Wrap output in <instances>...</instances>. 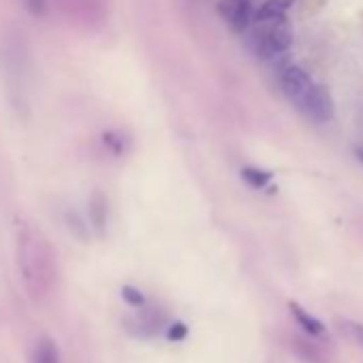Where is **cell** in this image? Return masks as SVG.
<instances>
[{
  "label": "cell",
  "instance_id": "obj_1",
  "mask_svg": "<svg viewBox=\"0 0 363 363\" xmlns=\"http://www.w3.org/2000/svg\"><path fill=\"white\" fill-rule=\"evenodd\" d=\"M18 269L33 301H43L56 284V261L48 240L28 223L18 225Z\"/></svg>",
  "mask_w": 363,
  "mask_h": 363
},
{
  "label": "cell",
  "instance_id": "obj_2",
  "mask_svg": "<svg viewBox=\"0 0 363 363\" xmlns=\"http://www.w3.org/2000/svg\"><path fill=\"white\" fill-rule=\"evenodd\" d=\"M30 43L18 26H9L0 35V69L5 73L11 103L18 111L28 109L26 79L30 75Z\"/></svg>",
  "mask_w": 363,
  "mask_h": 363
},
{
  "label": "cell",
  "instance_id": "obj_3",
  "mask_svg": "<svg viewBox=\"0 0 363 363\" xmlns=\"http://www.w3.org/2000/svg\"><path fill=\"white\" fill-rule=\"evenodd\" d=\"M299 107L303 109V113L316 122V124H325V122H331L333 120V113H335V105H333V96L329 92L327 86L323 84H314L310 88V92L306 94V99L299 103Z\"/></svg>",
  "mask_w": 363,
  "mask_h": 363
},
{
  "label": "cell",
  "instance_id": "obj_4",
  "mask_svg": "<svg viewBox=\"0 0 363 363\" xmlns=\"http://www.w3.org/2000/svg\"><path fill=\"white\" fill-rule=\"evenodd\" d=\"M291 45H293V33L286 24L280 22V24L261 33V37L257 39L255 52L261 58H274V56L284 54Z\"/></svg>",
  "mask_w": 363,
  "mask_h": 363
},
{
  "label": "cell",
  "instance_id": "obj_5",
  "mask_svg": "<svg viewBox=\"0 0 363 363\" xmlns=\"http://www.w3.org/2000/svg\"><path fill=\"white\" fill-rule=\"evenodd\" d=\"M312 86H314V84H312L310 75H308L301 67H297V65H289V67L280 73V88H282V92H284L291 101H295L297 105L306 99V94L310 92Z\"/></svg>",
  "mask_w": 363,
  "mask_h": 363
},
{
  "label": "cell",
  "instance_id": "obj_6",
  "mask_svg": "<svg viewBox=\"0 0 363 363\" xmlns=\"http://www.w3.org/2000/svg\"><path fill=\"white\" fill-rule=\"evenodd\" d=\"M218 16L229 22V26L235 33H242L248 28L250 20H255L252 0H220L218 3Z\"/></svg>",
  "mask_w": 363,
  "mask_h": 363
},
{
  "label": "cell",
  "instance_id": "obj_7",
  "mask_svg": "<svg viewBox=\"0 0 363 363\" xmlns=\"http://www.w3.org/2000/svg\"><path fill=\"white\" fill-rule=\"evenodd\" d=\"M162 320H164V316L143 310V312H139V314H135L130 318H124V329L128 333L137 335V337H150V335L158 333Z\"/></svg>",
  "mask_w": 363,
  "mask_h": 363
},
{
  "label": "cell",
  "instance_id": "obj_8",
  "mask_svg": "<svg viewBox=\"0 0 363 363\" xmlns=\"http://www.w3.org/2000/svg\"><path fill=\"white\" fill-rule=\"evenodd\" d=\"M90 223L94 227V231L99 235H105L107 229V216H109V208H107V199L101 191H94L90 197Z\"/></svg>",
  "mask_w": 363,
  "mask_h": 363
},
{
  "label": "cell",
  "instance_id": "obj_9",
  "mask_svg": "<svg viewBox=\"0 0 363 363\" xmlns=\"http://www.w3.org/2000/svg\"><path fill=\"white\" fill-rule=\"evenodd\" d=\"M295 0H265V3L255 11V22H269L276 18H282L284 11L293 7Z\"/></svg>",
  "mask_w": 363,
  "mask_h": 363
},
{
  "label": "cell",
  "instance_id": "obj_10",
  "mask_svg": "<svg viewBox=\"0 0 363 363\" xmlns=\"http://www.w3.org/2000/svg\"><path fill=\"white\" fill-rule=\"evenodd\" d=\"M289 310H291V314L295 316V320L299 323V327H301L306 333H310V335H320V333L325 331L323 323H320L318 318H314L310 312H306L297 301H289Z\"/></svg>",
  "mask_w": 363,
  "mask_h": 363
},
{
  "label": "cell",
  "instance_id": "obj_11",
  "mask_svg": "<svg viewBox=\"0 0 363 363\" xmlns=\"http://www.w3.org/2000/svg\"><path fill=\"white\" fill-rule=\"evenodd\" d=\"M35 363H60V350L52 337H43L35 348Z\"/></svg>",
  "mask_w": 363,
  "mask_h": 363
},
{
  "label": "cell",
  "instance_id": "obj_12",
  "mask_svg": "<svg viewBox=\"0 0 363 363\" xmlns=\"http://www.w3.org/2000/svg\"><path fill=\"white\" fill-rule=\"evenodd\" d=\"M242 177L246 179V184L252 189H263L267 182L272 179V171L265 169H257V167H244L242 169Z\"/></svg>",
  "mask_w": 363,
  "mask_h": 363
},
{
  "label": "cell",
  "instance_id": "obj_13",
  "mask_svg": "<svg viewBox=\"0 0 363 363\" xmlns=\"http://www.w3.org/2000/svg\"><path fill=\"white\" fill-rule=\"evenodd\" d=\"M65 220H67V227H69V231H71V235L75 240H79V242L90 240V231H88V227L84 225V220H82V216L77 212H67Z\"/></svg>",
  "mask_w": 363,
  "mask_h": 363
},
{
  "label": "cell",
  "instance_id": "obj_14",
  "mask_svg": "<svg viewBox=\"0 0 363 363\" xmlns=\"http://www.w3.org/2000/svg\"><path fill=\"white\" fill-rule=\"evenodd\" d=\"M120 295H122V299H124L130 308H143V303H145V295H143L137 286L124 284V286L120 289Z\"/></svg>",
  "mask_w": 363,
  "mask_h": 363
},
{
  "label": "cell",
  "instance_id": "obj_15",
  "mask_svg": "<svg viewBox=\"0 0 363 363\" xmlns=\"http://www.w3.org/2000/svg\"><path fill=\"white\" fill-rule=\"evenodd\" d=\"M103 145H105L109 152H113V154H122V152H124V139H122V135L116 133V130L103 133Z\"/></svg>",
  "mask_w": 363,
  "mask_h": 363
},
{
  "label": "cell",
  "instance_id": "obj_16",
  "mask_svg": "<svg viewBox=\"0 0 363 363\" xmlns=\"http://www.w3.org/2000/svg\"><path fill=\"white\" fill-rule=\"evenodd\" d=\"M186 335H189V327H186L184 323H182V320L171 323L169 329H167V337H169L171 342H182V340H186Z\"/></svg>",
  "mask_w": 363,
  "mask_h": 363
},
{
  "label": "cell",
  "instance_id": "obj_17",
  "mask_svg": "<svg viewBox=\"0 0 363 363\" xmlns=\"http://www.w3.org/2000/svg\"><path fill=\"white\" fill-rule=\"evenodd\" d=\"M24 7L33 18H45L48 16V0H24Z\"/></svg>",
  "mask_w": 363,
  "mask_h": 363
},
{
  "label": "cell",
  "instance_id": "obj_18",
  "mask_svg": "<svg viewBox=\"0 0 363 363\" xmlns=\"http://www.w3.org/2000/svg\"><path fill=\"white\" fill-rule=\"evenodd\" d=\"M348 333H350V337L363 348V325H361V323H350V325H348Z\"/></svg>",
  "mask_w": 363,
  "mask_h": 363
},
{
  "label": "cell",
  "instance_id": "obj_19",
  "mask_svg": "<svg viewBox=\"0 0 363 363\" xmlns=\"http://www.w3.org/2000/svg\"><path fill=\"white\" fill-rule=\"evenodd\" d=\"M357 158H359V160L363 162V147H361V150H357Z\"/></svg>",
  "mask_w": 363,
  "mask_h": 363
}]
</instances>
